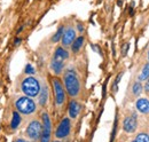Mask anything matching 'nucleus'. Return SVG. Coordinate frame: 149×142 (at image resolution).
Returning a JSON list of instances; mask_svg holds the SVG:
<instances>
[{"instance_id": "3", "label": "nucleus", "mask_w": 149, "mask_h": 142, "mask_svg": "<svg viewBox=\"0 0 149 142\" xmlns=\"http://www.w3.org/2000/svg\"><path fill=\"white\" fill-rule=\"evenodd\" d=\"M16 108L23 115H30L36 111V103L32 100V97L22 96L16 101Z\"/></svg>"}, {"instance_id": "16", "label": "nucleus", "mask_w": 149, "mask_h": 142, "mask_svg": "<svg viewBox=\"0 0 149 142\" xmlns=\"http://www.w3.org/2000/svg\"><path fill=\"white\" fill-rule=\"evenodd\" d=\"M19 123H21V116H19L17 111H15V112H13V119H12V123H10V127L13 129H15V128H17Z\"/></svg>"}, {"instance_id": "8", "label": "nucleus", "mask_w": 149, "mask_h": 142, "mask_svg": "<svg viewBox=\"0 0 149 142\" xmlns=\"http://www.w3.org/2000/svg\"><path fill=\"white\" fill-rule=\"evenodd\" d=\"M136 126H138V123H136V117L135 115L131 116V117H126L124 119V123H123V128L125 132L127 133H133L135 129H136Z\"/></svg>"}, {"instance_id": "21", "label": "nucleus", "mask_w": 149, "mask_h": 142, "mask_svg": "<svg viewBox=\"0 0 149 142\" xmlns=\"http://www.w3.org/2000/svg\"><path fill=\"white\" fill-rule=\"evenodd\" d=\"M122 77H123V72H120L118 76H117V78H116V80H115V83H113V92H117V88H118V83L120 81V79H122Z\"/></svg>"}, {"instance_id": "14", "label": "nucleus", "mask_w": 149, "mask_h": 142, "mask_svg": "<svg viewBox=\"0 0 149 142\" xmlns=\"http://www.w3.org/2000/svg\"><path fill=\"white\" fill-rule=\"evenodd\" d=\"M40 95H39V103L40 106H45L47 103V99H48V89L46 86H44L41 88V92H39Z\"/></svg>"}, {"instance_id": "30", "label": "nucleus", "mask_w": 149, "mask_h": 142, "mask_svg": "<svg viewBox=\"0 0 149 142\" xmlns=\"http://www.w3.org/2000/svg\"><path fill=\"white\" fill-rule=\"evenodd\" d=\"M148 58H149V52H148Z\"/></svg>"}, {"instance_id": "25", "label": "nucleus", "mask_w": 149, "mask_h": 142, "mask_svg": "<svg viewBox=\"0 0 149 142\" xmlns=\"http://www.w3.org/2000/svg\"><path fill=\"white\" fill-rule=\"evenodd\" d=\"M145 89H146V92H147V93H149V78H148V80H147V83H146Z\"/></svg>"}, {"instance_id": "27", "label": "nucleus", "mask_w": 149, "mask_h": 142, "mask_svg": "<svg viewBox=\"0 0 149 142\" xmlns=\"http://www.w3.org/2000/svg\"><path fill=\"white\" fill-rule=\"evenodd\" d=\"M15 142H28V141H25V140H23V139H19V140H16Z\"/></svg>"}, {"instance_id": "23", "label": "nucleus", "mask_w": 149, "mask_h": 142, "mask_svg": "<svg viewBox=\"0 0 149 142\" xmlns=\"http://www.w3.org/2000/svg\"><path fill=\"white\" fill-rule=\"evenodd\" d=\"M116 131H117V118L115 119V124H113V129H112L111 139H110V142H112V141H113V139H115V135H116Z\"/></svg>"}, {"instance_id": "17", "label": "nucleus", "mask_w": 149, "mask_h": 142, "mask_svg": "<svg viewBox=\"0 0 149 142\" xmlns=\"http://www.w3.org/2000/svg\"><path fill=\"white\" fill-rule=\"evenodd\" d=\"M149 78V63H147L145 67H143V69L141 71V74L139 76V79L140 80H146V79H148Z\"/></svg>"}, {"instance_id": "15", "label": "nucleus", "mask_w": 149, "mask_h": 142, "mask_svg": "<svg viewBox=\"0 0 149 142\" xmlns=\"http://www.w3.org/2000/svg\"><path fill=\"white\" fill-rule=\"evenodd\" d=\"M52 69L53 71L55 72V74H60L62 70H63V67H64V64H63V62H61V61H56V60H53L52 61Z\"/></svg>"}, {"instance_id": "2", "label": "nucleus", "mask_w": 149, "mask_h": 142, "mask_svg": "<svg viewBox=\"0 0 149 142\" xmlns=\"http://www.w3.org/2000/svg\"><path fill=\"white\" fill-rule=\"evenodd\" d=\"M22 90L23 93L29 96V97H35L37 96L40 92V84L36 78L33 77H28L23 80L22 83Z\"/></svg>"}, {"instance_id": "31", "label": "nucleus", "mask_w": 149, "mask_h": 142, "mask_svg": "<svg viewBox=\"0 0 149 142\" xmlns=\"http://www.w3.org/2000/svg\"><path fill=\"white\" fill-rule=\"evenodd\" d=\"M132 142H136V141H132Z\"/></svg>"}, {"instance_id": "1", "label": "nucleus", "mask_w": 149, "mask_h": 142, "mask_svg": "<svg viewBox=\"0 0 149 142\" xmlns=\"http://www.w3.org/2000/svg\"><path fill=\"white\" fill-rule=\"evenodd\" d=\"M64 86L70 96H77L80 90V83L76 74V72L72 70H68L64 73Z\"/></svg>"}, {"instance_id": "12", "label": "nucleus", "mask_w": 149, "mask_h": 142, "mask_svg": "<svg viewBox=\"0 0 149 142\" xmlns=\"http://www.w3.org/2000/svg\"><path fill=\"white\" fill-rule=\"evenodd\" d=\"M68 57H69V53H68L64 48L58 47V48H56L55 54H54V58H53V60L63 62V61H64V60H67Z\"/></svg>"}, {"instance_id": "18", "label": "nucleus", "mask_w": 149, "mask_h": 142, "mask_svg": "<svg viewBox=\"0 0 149 142\" xmlns=\"http://www.w3.org/2000/svg\"><path fill=\"white\" fill-rule=\"evenodd\" d=\"M63 31H64V28H63V26H60V28L57 29L56 33L53 36L52 41H53V42H57V41H58V40L62 38V36H63Z\"/></svg>"}, {"instance_id": "4", "label": "nucleus", "mask_w": 149, "mask_h": 142, "mask_svg": "<svg viewBox=\"0 0 149 142\" xmlns=\"http://www.w3.org/2000/svg\"><path fill=\"white\" fill-rule=\"evenodd\" d=\"M41 133H42V126L38 120H33L31 122L28 128H26V134L30 139L37 141L41 138Z\"/></svg>"}, {"instance_id": "9", "label": "nucleus", "mask_w": 149, "mask_h": 142, "mask_svg": "<svg viewBox=\"0 0 149 142\" xmlns=\"http://www.w3.org/2000/svg\"><path fill=\"white\" fill-rule=\"evenodd\" d=\"M61 39H62L63 46H65V47L70 46V45L74 42V39H76V32H74V30L72 28H68V29L63 32V36H62Z\"/></svg>"}, {"instance_id": "29", "label": "nucleus", "mask_w": 149, "mask_h": 142, "mask_svg": "<svg viewBox=\"0 0 149 142\" xmlns=\"http://www.w3.org/2000/svg\"><path fill=\"white\" fill-rule=\"evenodd\" d=\"M53 142H61V141H53Z\"/></svg>"}, {"instance_id": "22", "label": "nucleus", "mask_w": 149, "mask_h": 142, "mask_svg": "<svg viewBox=\"0 0 149 142\" xmlns=\"http://www.w3.org/2000/svg\"><path fill=\"white\" fill-rule=\"evenodd\" d=\"M25 73L26 74H33L35 73V69H33V67L31 64H26V67H25Z\"/></svg>"}, {"instance_id": "7", "label": "nucleus", "mask_w": 149, "mask_h": 142, "mask_svg": "<svg viewBox=\"0 0 149 142\" xmlns=\"http://www.w3.org/2000/svg\"><path fill=\"white\" fill-rule=\"evenodd\" d=\"M70 128H71V125H70V119L69 118H64L60 125L57 126L55 132V136L57 139H63V138H67L70 133Z\"/></svg>"}, {"instance_id": "13", "label": "nucleus", "mask_w": 149, "mask_h": 142, "mask_svg": "<svg viewBox=\"0 0 149 142\" xmlns=\"http://www.w3.org/2000/svg\"><path fill=\"white\" fill-rule=\"evenodd\" d=\"M83 44H84V37H78V38H76L74 40V42L71 44L72 46H71V49H72V52L74 53H77L80 48H81V46H83Z\"/></svg>"}, {"instance_id": "11", "label": "nucleus", "mask_w": 149, "mask_h": 142, "mask_svg": "<svg viewBox=\"0 0 149 142\" xmlns=\"http://www.w3.org/2000/svg\"><path fill=\"white\" fill-rule=\"evenodd\" d=\"M79 112H80V104L74 100L71 101L70 104H69V115H70V117L74 119L79 115Z\"/></svg>"}, {"instance_id": "5", "label": "nucleus", "mask_w": 149, "mask_h": 142, "mask_svg": "<svg viewBox=\"0 0 149 142\" xmlns=\"http://www.w3.org/2000/svg\"><path fill=\"white\" fill-rule=\"evenodd\" d=\"M42 133H41V142H49L51 139V131H52V123L49 116L47 113L42 115Z\"/></svg>"}, {"instance_id": "24", "label": "nucleus", "mask_w": 149, "mask_h": 142, "mask_svg": "<svg viewBox=\"0 0 149 142\" xmlns=\"http://www.w3.org/2000/svg\"><path fill=\"white\" fill-rule=\"evenodd\" d=\"M129 47H130L129 44H125L124 45V47H123V56H126V54L129 52Z\"/></svg>"}, {"instance_id": "19", "label": "nucleus", "mask_w": 149, "mask_h": 142, "mask_svg": "<svg viewBox=\"0 0 149 142\" xmlns=\"http://www.w3.org/2000/svg\"><path fill=\"white\" fill-rule=\"evenodd\" d=\"M132 92H133V94L134 95H140L141 94V92H142V86H141V84L138 81V83H134V85H133V87H132Z\"/></svg>"}, {"instance_id": "20", "label": "nucleus", "mask_w": 149, "mask_h": 142, "mask_svg": "<svg viewBox=\"0 0 149 142\" xmlns=\"http://www.w3.org/2000/svg\"><path fill=\"white\" fill-rule=\"evenodd\" d=\"M136 142H149V135L146 134V133H140L136 135V139H135Z\"/></svg>"}, {"instance_id": "6", "label": "nucleus", "mask_w": 149, "mask_h": 142, "mask_svg": "<svg viewBox=\"0 0 149 142\" xmlns=\"http://www.w3.org/2000/svg\"><path fill=\"white\" fill-rule=\"evenodd\" d=\"M53 87H54V94H55V102L57 106H62L65 100L64 89L58 79H53Z\"/></svg>"}, {"instance_id": "26", "label": "nucleus", "mask_w": 149, "mask_h": 142, "mask_svg": "<svg viewBox=\"0 0 149 142\" xmlns=\"http://www.w3.org/2000/svg\"><path fill=\"white\" fill-rule=\"evenodd\" d=\"M78 30H79V31H84V26H83L81 24H78Z\"/></svg>"}, {"instance_id": "10", "label": "nucleus", "mask_w": 149, "mask_h": 142, "mask_svg": "<svg viewBox=\"0 0 149 142\" xmlns=\"http://www.w3.org/2000/svg\"><path fill=\"white\" fill-rule=\"evenodd\" d=\"M136 109L141 112V113H149V100L147 99H140L136 101Z\"/></svg>"}, {"instance_id": "28", "label": "nucleus", "mask_w": 149, "mask_h": 142, "mask_svg": "<svg viewBox=\"0 0 149 142\" xmlns=\"http://www.w3.org/2000/svg\"><path fill=\"white\" fill-rule=\"evenodd\" d=\"M19 39H16L15 40V45H19Z\"/></svg>"}]
</instances>
